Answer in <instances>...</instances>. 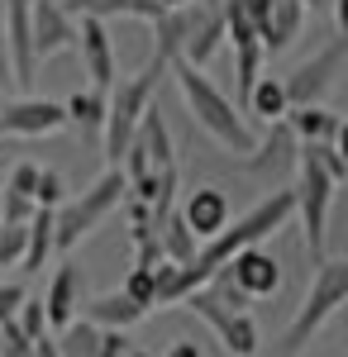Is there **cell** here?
<instances>
[{
  "instance_id": "cell-1",
  "label": "cell",
  "mask_w": 348,
  "mask_h": 357,
  "mask_svg": "<svg viewBox=\"0 0 348 357\" xmlns=\"http://www.w3.org/2000/svg\"><path fill=\"white\" fill-rule=\"evenodd\" d=\"M167 77L177 82V91H182V105H187V114H191V124L196 129H205V134L219 143V148H229V153H253V129L243 124V110L219 91V86L201 72V67H191V62H172L167 67Z\"/></svg>"
},
{
  "instance_id": "cell-2",
  "label": "cell",
  "mask_w": 348,
  "mask_h": 357,
  "mask_svg": "<svg viewBox=\"0 0 348 357\" xmlns=\"http://www.w3.org/2000/svg\"><path fill=\"white\" fill-rule=\"evenodd\" d=\"M296 220V200H291V191H272V195H263L243 220H234V224H224L215 238H205V243L196 248V257H191V267H196V276L201 281H210L239 248H253V243H263V238H272L277 229H287V224Z\"/></svg>"
},
{
  "instance_id": "cell-3",
  "label": "cell",
  "mask_w": 348,
  "mask_h": 357,
  "mask_svg": "<svg viewBox=\"0 0 348 357\" xmlns=\"http://www.w3.org/2000/svg\"><path fill=\"white\" fill-rule=\"evenodd\" d=\"M167 67H172V62L153 53L134 77H115V86L106 91V129H101L106 167H119V158H124V148H129V138H134V129H138V119L153 105L162 77H167Z\"/></svg>"
},
{
  "instance_id": "cell-4",
  "label": "cell",
  "mask_w": 348,
  "mask_h": 357,
  "mask_svg": "<svg viewBox=\"0 0 348 357\" xmlns=\"http://www.w3.org/2000/svg\"><path fill=\"white\" fill-rule=\"evenodd\" d=\"M344 301H348V257H329L324 252L320 262H315V272H310L305 301L296 305L291 324H287L282 343H277V357H300L310 348V338L344 310Z\"/></svg>"
},
{
  "instance_id": "cell-5",
  "label": "cell",
  "mask_w": 348,
  "mask_h": 357,
  "mask_svg": "<svg viewBox=\"0 0 348 357\" xmlns=\"http://www.w3.org/2000/svg\"><path fill=\"white\" fill-rule=\"evenodd\" d=\"M182 310L201 314V319L219 333V343H224V353H229V357H258L263 333H258L253 314H248V301H243L219 272H215L205 286H196L187 301H182Z\"/></svg>"
},
{
  "instance_id": "cell-6",
  "label": "cell",
  "mask_w": 348,
  "mask_h": 357,
  "mask_svg": "<svg viewBox=\"0 0 348 357\" xmlns=\"http://www.w3.org/2000/svg\"><path fill=\"white\" fill-rule=\"evenodd\" d=\"M124 191H129V186H124V172H119V167H106L101 181H91L81 195L62 200L53 210V252H72L81 238H91V234L124 205Z\"/></svg>"
},
{
  "instance_id": "cell-7",
  "label": "cell",
  "mask_w": 348,
  "mask_h": 357,
  "mask_svg": "<svg viewBox=\"0 0 348 357\" xmlns=\"http://www.w3.org/2000/svg\"><path fill=\"white\" fill-rule=\"evenodd\" d=\"M291 200H296V215H300V229H305V252H310V262H320L324 257V229H329V205H334V181L310 158V148L296 153Z\"/></svg>"
},
{
  "instance_id": "cell-8",
  "label": "cell",
  "mask_w": 348,
  "mask_h": 357,
  "mask_svg": "<svg viewBox=\"0 0 348 357\" xmlns=\"http://www.w3.org/2000/svg\"><path fill=\"white\" fill-rule=\"evenodd\" d=\"M344 62H348V33H334L315 57H305L300 67H291L282 86H287V105H320L329 96V86L344 77Z\"/></svg>"
},
{
  "instance_id": "cell-9",
  "label": "cell",
  "mask_w": 348,
  "mask_h": 357,
  "mask_svg": "<svg viewBox=\"0 0 348 357\" xmlns=\"http://www.w3.org/2000/svg\"><path fill=\"white\" fill-rule=\"evenodd\" d=\"M219 276L239 291L243 301H268V296H277V291H282V262H277L263 243L239 248V252L219 267Z\"/></svg>"
},
{
  "instance_id": "cell-10",
  "label": "cell",
  "mask_w": 348,
  "mask_h": 357,
  "mask_svg": "<svg viewBox=\"0 0 348 357\" xmlns=\"http://www.w3.org/2000/svg\"><path fill=\"white\" fill-rule=\"evenodd\" d=\"M29 29H34V57H38V67L53 62L57 53L77 48V15L67 10V0H29Z\"/></svg>"
},
{
  "instance_id": "cell-11",
  "label": "cell",
  "mask_w": 348,
  "mask_h": 357,
  "mask_svg": "<svg viewBox=\"0 0 348 357\" xmlns=\"http://www.w3.org/2000/svg\"><path fill=\"white\" fill-rule=\"evenodd\" d=\"M77 53H81V72L96 91H110L115 77H119V62H115V38H110L106 20H91L81 15L77 20Z\"/></svg>"
},
{
  "instance_id": "cell-12",
  "label": "cell",
  "mask_w": 348,
  "mask_h": 357,
  "mask_svg": "<svg viewBox=\"0 0 348 357\" xmlns=\"http://www.w3.org/2000/svg\"><path fill=\"white\" fill-rule=\"evenodd\" d=\"M57 129H67V114L57 100H34V96H20L10 105H0V134L15 138H48Z\"/></svg>"
},
{
  "instance_id": "cell-13",
  "label": "cell",
  "mask_w": 348,
  "mask_h": 357,
  "mask_svg": "<svg viewBox=\"0 0 348 357\" xmlns=\"http://www.w3.org/2000/svg\"><path fill=\"white\" fill-rule=\"evenodd\" d=\"M224 43V0H191V29L182 43V62L205 67Z\"/></svg>"
},
{
  "instance_id": "cell-14",
  "label": "cell",
  "mask_w": 348,
  "mask_h": 357,
  "mask_svg": "<svg viewBox=\"0 0 348 357\" xmlns=\"http://www.w3.org/2000/svg\"><path fill=\"white\" fill-rule=\"evenodd\" d=\"M81 301H86V276L72 257H62L57 262L53 281H48V296H43V319H48V329H67L72 319L81 314Z\"/></svg>"
},
{
  "instance_id": "cell-15",
  "label": "cell",
  "mask_w": 348,
  "mask_h": 357,
  "mask_svg": "<svg viewBox=\"0 0 348 357\" xmlns=\"http://www.w3.org/2000/svg\"><path fill=\"white\" fill-rule=\"evenodd\" d=\"M296 153H300V143L291 138L287 119H277V124H268V138L253 143V153H243V158H239V172L272 181V176H282V172H291V167H296Z\"/></svg>"
},
{
  "instance_id": "cell-16",
  "label": "cell",
  "mask_w": 348,
  "mask_h": 357,
  "mask_svg": "<svg viewBox=\"0 0 348 357\" xmlns=\"http://www.w3.org/2000/svg\"><path fill=\"white\" fill-rule=\"evenodd\" d=\"M5 48H10V77L20 86H29L38 77V57H34V29H29V0H5Z\"/></svg>"
},
{
  "instance_id": "cell-17",
  "label": "cell",
  "mask_w": 348,
  "mask_h": 357,
  "mask_svg": "<svg viewBox=\"0 0 348 357\" xmlns=\"http://www.w3.org/2000/svg\"><path fill=\"white\" fill-rule=\"evenodd\" d=\"M177 215H182L187 229L205 243V238H215V234L229 224V195L219 191V186H196V191H187V200H182Z\"/></svg>"
},
{
  "instance_id": "cell-18",
  "label": "cell",
  "mask_w": 348,
  "mask_h": 357,
  "mask_svg": "<svg viewBox=\"0 0 348 357\" xmlns=\"http://www.w3.org/2000/svg\"><path fill=\"white\" fill-rule=\"evenodd\" d=\"M148 310L143 305H134L124 291H106V296H91V301H81V319H91L96 329H119L129 333L143 319Z\"/></svg>"
},
{
  "instance_id": "cell-19",
  "label": "cell",
  "mask_w": 348,
  "mask_h": 357,
  "mask_svg": "<svg viewBox=\"0 0 348 357\" xmlns=\"http://www.w3.org/2000/svg\"><path fill=\"white\" fill-rule=\"evenodd\" d=\"M305 24V5L300 0H272L268 20L258 24V43H263V57L282 53V48H291V38L300 33Z\"/></svg>"
},
{
  "instance_id": "cell-20",
  "label": "cell",
  "mask_w": 348,
  "mask_h": 357,
  "mask_svg": "<svg viewBox=\"0 0 348 357\" xmlns=\"http://www.w3.org/2000/svg\"><path fill=\"white\" fill-rule=\"evenodd\" d=\"M287 129H291L296 143H334V138H344V119L324 105H291Z\"/></svg>"
},
{
  "instance_id": "cell-21",
  "label": "cell",
  "mask_w": 348,
  "mask_h": 357,
  "mask_svg": "<svg viewBox=\"0 0 348 357\" xmlns=\"http://www.w3.org/2000/svg\"><path fill=\"white\" fill-rule=\"evenodd\" d=\"M243 114H258L263 124H277V119H287V86H282V77H258V82L248 86V96H243V105H239Z\"/></svg>"
},
{
  "instance_id": "cell-22",
  "label": "cell",
  "mask_w": 348,
  "mask_h": 357,
  "mask_svg": "<svg viewBox=\"0 0 348 357\" xmlns=\"http://www.w3.org/2000/svg\"><path fill=\"white\" fill-rule=\"evenodd\" d=\"M53 257V210H34V220L24 224V272H43V262Z\"/></svg>"
},
{
  "instance_id": "cell-23",
  "label": "cell",
  "mask_w": 348,
  "mask_h": 357,
  "mask_svg": "<svg viewBox=\"0 0 348 357\" xmlns=\"http://www.w3.org/2000/svg\"><path fill=\"white\" fill-rule=\"evenodd\" d=\"M62 114H67V124H77L81 134H101L106 129V91L86 86L77 96H67L62 100Z\"/></svg>"
},
{
  "instance_id": "cell-24",
  "label": "cell",
  "mask_w": 348,
  "mask_h": 357,
  "mask_svg": "<svg viewBox=\"0 0 348 357\" xmlns=\"http://www.w3.org/2000/svg\"><path fill=\"white\" fill-rule=\"evenodd\" d=\"M72 15H91V20H110V15H129V20H158V0H67Z\"/></svg>"
},
{
  "instance_id": "cell-25",
  "label": "cell",
  "mask_w": 348,
  "mask_h": 357,
  "mask_svg": "<svg viewBox=\"0 0 348 357\" xmlns=\"http://www.w3.org/2000/svg\"><path fill=\"white\" fill-rule=\"evenodd\" d=\"M158 248H162V257H167V262H191V257H196V248H201V238H196V234L187 229V220L172 210V215L158 224Z\"/></svg>"
},
{
  "instance_id": "cell-26",
  "label": "cell",
  "mask_w": 348,
  "mask_h": 357,
  "mask_svg": "<svg viewBox=\"0 0 348 357\" xmlns=\"http://www.w3.org/2000/svg\"><path fill=\"white\" fill-rule=\"evenodd\" d=\"M57 348H62V357H96V353H101V329H96L91 319H81V314H77V319L62 329Z\"/></svg>"
},
{
  "instance_id": "cell-27",
  "label": "cell",
  "mask_w": 348,
  "mask_h": 357,
  "mask_svg": "<svg viewBox=\"0 0 348 357\" xmlns=\"http://www.w3.org/2000/svg\"><path fill=\"white\" fill-rule=\"evenodd\" d=\"M29 200H34L38 210H57V205L67 200V181L57 176L53 167H38V176H34V191H29Z\"/></svg>"
},
{
  "instance_id": "cell-28",
  "label": "cell",
  "mask_w": 348,
  "mask_h": 357,
  "mask_svg": "<svg viewBox=\"0 0 348 357\" xmlns=\"http://www.w3.org/2000/svg\"><path fill=\"white\" fill-rule=\"evenodd\" d=\"M119 291H124L134 305L153 310V301H158V272H153V267H129V276H124Z\"/></svg>"
},
{
  "instance_id": "cell-29",
  "label": "cell",
  "mask_w": 348,
  "mask_h": 357,
  "mask_svg": "<svg viewBox=\"0 0 348 357\" xmlns=\"http://www.w3.org/2000/svg\"><path fill=\"white\" fill-rule=\"evenodd\" d=\"M10 324H15V329L24 333L29 343H34V338H43V333H48V319H43V301H34V296H24V305H20V314H15Z\"/></svg>"
},
{
  "instance_id": "cell-30",
  "label": "cell",
  "mask_w": 348,
  "mask_h": 357,
  "mask_svg": "<svg viewBox=\"0 0 348 357\" xmlns=\"http://www.w3.org/2000/svg\"><path fill=\"white\" fill-rule=\"evenodd\" d=\"M34 200L29 195H15V191H0V224H29L34 220Z\"/></svg>"
},
{
  "instance_id": "cell-31",
  "label": "cell",
  "mask_w": 348,
  "mask_h": 357,
  "mask_svg": "<svg viewBox=\"0 0 348 357\" xmlns=\"http://www.w3.org/2000/svg\"><path fill=\"white\" fill-rule=\"evenodd\" d=\"M96 357H148L138 343H129L119 329H101V353Z\"/></svg>"
},
{
  "instance_id": "cell-32",
  "label": "cell",
  "mask_w": 348,
  "mask_h": 357,
  "mask_svg": "<svg viewBox=\"0 0 348 357\" xmlns=\"http://www.w3.org/2000/svg\"><path fill=\"white\" fill-rule=\"evenodd\" d=\"M24 286L20 281H0V324H10L15 314H20V305H24Z\"/></svg>"
},
{
  "instance_id": "cell-33",
  "label": "cell",
  "mask_w": 348,
  "mask_h": 357,
  "mask_svg": "<svg viewBox=\"0 0 348 357\" xmlns=\"http://www.w3.org/2000/svg\"><path fill=\"white\" fill-rule=\"evenodd\" d=\"M0 357H34V343L15 324H0Z\"/></svg>"
},
{
  "instance_id": "cell-34",
  "label": "cell",
  "mask_w": 348,
  "mask_h": 357,
  "mask_svg": "<svg viewBox=\"0 0 348 357\" xmlns=\"http://www.w3.org/2000/svg\"><path fill=\"white\" fill-rule=\"evenodd\" d=\"M34 176H38V162H20L10 172V181L0 186V191H15V195H29L34 191Z\"/></svg>"
},
{
  "instance_id": "cell-35",
  "label": "cell",
  "mask_w": 348,
  "mask_h": 357,
  "mask_svg": "<svg viewBox=\"0 0 348 357\" xmlns=\"http://www.w3.org/2000/svg\"><path fill=\"white\" fill-rule=\"evenodd\" d=\"M34 357H62V348H57V338H53V333L34 338Z\"/></svg>"
},
{
  "instance_id": "cell-36",
  "label": "cell",
  "mask_w": 348,
  "mask_h": 357,
  "mask_svg": "<svg viewBox=\"0 0 348 357\" xmlns=\"http://www.w3.org/2000/svg\"><path fill=\"white\" fill-rule=\"evenodd\" d=\"M167 357H205V353H201V343H191V338H177V343L167 348Z\"/></svg>"
},
{
  "instance_id": "cell-37",
  "label": "cell",
  "mask_w": 348,
  "mask_h": 357,
  "mask_svg": "<svg viewBox=\"0 0 348 357\" xmlns=\"http://www.w3.org/2000/svg\"><path fill=\"white\" fill-rule=\"evenodd\" d=\"M10 82H15V77H10V48H5V29H0V91Z\"/></svg>"
},
{
  "instance_id": "cell-38",
  "label": "cell",
  "mask_w": 348,
  "mask_h": 357,
  "mask_svg": "<svg viewBox=\"0 0 348 357\" xmlns=\"http://www.w3.org/2000/svg\"><path fill=\"white\" fill-rule=\"evenodd\" d=\"M300 5H310V10H334V0H300Z\"/></svg>"
},
{
  "instance_id": "cell-39",
  "label": "cell",
  "mask_w": 348,
  "mask_h": 357,
  "mask_svg": "<svg viewBox=\"0 0 348 357\" xmlns=\"http://www.w3.org/2000/svg\"><path fill=\"white\" fill-rule=\"evenodd\" d=\"M162 10H182V5H191V0H158Z\"/></svg>"
}]
</instances>
